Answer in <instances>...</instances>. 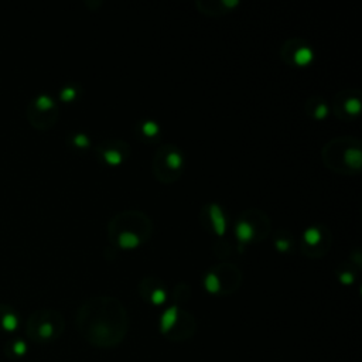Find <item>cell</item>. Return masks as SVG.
<instances>
[{
    "label": "cell",
    "mask_w": 362,
    "mask_h": 362,
    "mask_svg": "<svg viewBox=\"0 0 362 362\" xmlns=\"http://www.w3.org/2000/svg\"><path fill=\"white\" fill-rule=\"evenodd\" d=\"M63 333L61 317L51 311L33 313L26 324V334L35 344H48Z\"/></svg>",
    "instance_id": "1"
},
{
    "label": "cell",
    "mask_w": 362,
    "mask_h": 362,
    "mask_svg": "<svg viewBox=\"0 0 362 362\" xmlns=\"http://www.w3.org/2000/svg\"><path fill=\"white\" fill-rule=\"evenodd\" d=\"M18 327V314L12 306L0 304V330L5 333H14Z\"/></svg>",
    "instance_id": "2"
},
{
    "label": "cell",
    "mask_w": 362,
    "mask_h": 362,
    "mask_svg": "<svg viewBox=\"0 0 362 362\" xmlns=\"http://www.w3.org/2000/svg\"><path fill=\"white\" fill-rule=\"evenodd\" d=\"M29 352L27 342L22 338H14L5 345V354L10 359H20Z\"/></svg>",
    "instance_id": "3"
},
{
    "label": "cell",
    "mask_w": 362,
    "mask_h": 362,
    "mask_svg": "<svg viewBox=\"0 0 362 362\" xmlns=\"http://www.w3.org/2000/svg\"><path fill=\"white\" fill-rule=\"evenodd\" d=\"M176 321H177V307H170L161 317V333H170L172 328L176 326Z\"/></svg>",
    "instance_id": "4"
},
{
    "label": "cell",
    "mask_w": 362,
    "mask_h": 362,
    "mask_svg": "<svg viewBox=\"0 0 362 362\" xmlns=\"http://www.w3.org/2000/svg\"><path fill=\"white\" fill-rule=\"evenodd\" d=\"M211 219H213L214 230L218 232L219 235H222L225 232V219L224 215L221 213V208L218 205H211Z\"/></svg>",
    "instance_id": "5"
},
{
    "label": "cell",
    "mask_w": 362,
    "mask_h": 362,
    "mask_svg": "<svg viewBox=\"0 0 362 362\" xmlns=\"http://www.w3.org/2000/svg\"><path fill=\"white\" fill-rule=\"evenodd\" d=\"M119 243L122 247H135L139 243V238L132 232H125L119 236Z\"/></svg>",
    "instance_id": "6"
},
{
    "label": "cell",
    "mask_w": 362,
    "mask_h": 362,
    "mask_svg": "<svg viewBox=\"0 0 362 362\" xmlns=\"http://www.w3.org/2000/svg\"><path fill=\"white\" fill-rule=\"evenodd\" d=\"M236 234H238V238L241 241H247L253 235L252 226L247 224V222H241V224L238 225V228H236Z\"/></svg>",
    "instance_id": "7"
},
{
    "label": "cell",
    "mask_w": 362,
    "mask_h": 362,
    "mask_svg": "<svg viewBox=\"0 0 362 362\" xmlns=\"http://www.w3.org/2000/svg\"><path fill=\"white\" fill-rule=\"evenodd\" d=\"M345 161L352 167H359V164H361V153H359V150H347V153H345Z\"/></svg>",
    "instance_id": "8"
},
{
    "label": "cell",
    "mask_w": 362,
    "mask_h": 362,
    "mask_svg": "<svg viewBox=\"0 0 362 362\" xmlns=\"http://www.w3.org/2000/svg\"><path fill=\"white\" fill-rule=\"evenodd\" d=\"M311 58H313V52H311L310 48H306V47L300 48L299 51L296 52V55H294V60H296L297 64H307Z\"/></svg>",
    "instance_id": "9"
},
{
    "label": "cell",
    "mask_w": 362,
    "mask_h": 362,
    "mask_svg": "<svg viewBox=\"0 0 362 362\" xmlns=\"http://www.w3.org/2000/svg\"><path fill=\"white\" fill-rule=\"evenodd\" d=\"M205 288H207L211 293H217L219 290V280L218 277L215 276L214 273L208 275L207 279H205Z\"/></svg>",
    "instance_id": "10"
},
{
    "label": "cell",
    "mask_w": 362,
    "mask_h": 362,
    "mask_svg": "<svg viewBox=\"0 0 362 362\" xmlns=\"http://www.w3.org/2000/svg\"><path fill=\"white\" fill-rule=\"evenodd\" d=\"M35 106L41 110H47L54 106V102H52V99L50 98V97L41 95V97H39V99L35 101Z\"/></svg>",
    "instance_id": "11"
},
{
    "label": "cell",
    "mask_w": 362,
    "mask_h": 362,
    "mask_svg": "<svg viewBox=\"0 0 362 362\" xmlns=\"http://www.w3.org/2000/svg\"><path fill=\"white\" fill-rule=\"evenodd\" d=\"M304 238H306V241L309 242V243L314 245V243H317V242L320 241V232H318L316 228H310V230L306 231Z\"/></svg>",
    "instance_id": "12"
},
{
    "label": "cell",
    "mask_w": 362,
    "mask_h": 362,
    "mask_svg": "<svg viewBox=\"0 0 362 362\" xmlns=\"http://www.w3.org/2000/svg\"><path fill=\"white\" fill-rule=\"evenodd\" d=\"M345 109L348 110L350 113H358L359 109H361V104H359L358 99H350V101H347V104H345Z\"/></svg>",
    "instance_id": "13"
},
{
    "label": "cell",
    "mask_w": 362,
    "mask_h": 362,
    "mask_svg": "<svg viewBox=\"0 0 362 362\" xmlns=\"http://www.w3.org/2000/svg\"><path fill=\"white\" fill-rule=\"evenodd\" d=\"M105 159L109 161V163H112V164H118V163H121L122 156L118 151H115V150H109V151L105 153Z\"/></svg>",
    "instance_id": "14"
},
{
    "label": "cell",
    "mask_w": 362,
    "mask_h": 362,
    "mask_svg": "<svg viewBox=\"0 0 362 362\" xmlns=\"http://www.w3.org/2000/svg\"><path fill=\"white\" fill-rule=\"evenodd\" d=\"M167 164L173 168H177L180 164H181V157L177 155V153H170L168 157H167Z\"/></svg>",
    "instance_id": "15"
},
{
    "label": "cell",
    "mask_w": 362,
    "mask_h": 362,
    "mask_svg": "<svg viewBox=\"0 0 362 362\" xmlns=\"http://www.w3.org/2000/svg\"><path fill=\"white\" fill-rule=\"evenodd\" d=\"M151 300H153V303H156V304H161V303L166 300V293H164V290H161V289L155 290L153 294H151Z\"/></svg>",
    "instance_id": "16"
},
{
    "label": "cell",
    "mask_w": 362,
    "mask_h": 362,
    "mask_svg": "<svg viewBox=\"0 0 362 362\" xmlns=\"http://www.w3.org/2000/svg\"><path fill=\"white\" fill-rule=\"evenodd\" d=\"M143 130L146 135L153 136V135H156V133H157L159 127H157V125H156L155 122H146V123L143 125Z\"/></svg>",
    "instance_id": "17"
},
{
    "label": "cell",
    "mask_w": 362,
    "mask_h": 362,
    "mask_svg": "<svg viewBox=\"0 0 362 362\" xmlns=\"http://www.w3.org/2000/svg\"><path fill=\"white\" fill-rule=\"evenodd\" d=\"M74 97H75L74 88H67V89H64L63 93H61V98L65 99V101H71Z\"/></svg>",
    "instance_id": "18"
},
{
    "label": "cell",
    "mask_w": 362,
    "mask_h": 362,
    "mask_svg": "<svg viewBox=\"0 0 362 362\" xmlns=\"http://www.w3.org/2000/svg\"><path fill=\"white\" fill-rule=\"evenodd\" d=\"M75 143L78 144L80 147H85L86 144H88V139H86V136H84V135H78V136L75 138Z\"/></svg>",
    "instance_id": "19"
},
{
    "label": "cell",
    "mask_w": 362,
    "mask_h": 362,
    "mask_svg": "<svg viewBox=\"0 0 362 362\" xmlns=\"http://www.w3.org/2000/svg\"><path fill=\"white\" fill-rule=\"evenodd\" d=\"M326 113H327V108H326V105H320V106L316 109L317 118H322V116H326Z\"/></svg>",
    "instance_id": "20"
},
{
    "label": "cell",
    "mask_w": 362,
    "mask_h": 362,
    "mask_svg": "<svg viewBox=\"0 0 362 362\" xmlns=\"http://www.w3.org/2000/svg\"><path fill=\"white\" fill-rule=\"evenodd\" d=\"M341 280H342L345 284H350V283H352V280H354V277H352L351 273H344V275H341Z\"/></svg>",
    "instance_id": "21"
},
{
    "label": "cell",
    "mask_w": 362,
    "mask_h": 362,
    "mask_svg": "<svg viewBox=\"0 0 362 362\" xmlns=\"http://www.w3.org/2000/svg\"><path fill=\"white\" fill-rule=\"evenodd\" d=\"M277 247H279L280 251H286L289 247V243L286 241H277Z\"/></svg>",
    "instance_id": "22"
},
{
    "label": "cell",
    "mask_w": 362,
    "mask_h": 362,
    "mask_svg": "<svg viewBox=\"0 0 362 362\" xmlns=\"http://www.w3.org/2000/svg\"><path fill=\"white\" fill-rule=\"evenodd\" d=\"M224 5H228V6H234V5H238V2H236V0H234V2H226V0H225Z\"/></svg>",
    "instance_id": "23"
}]
</instances>
